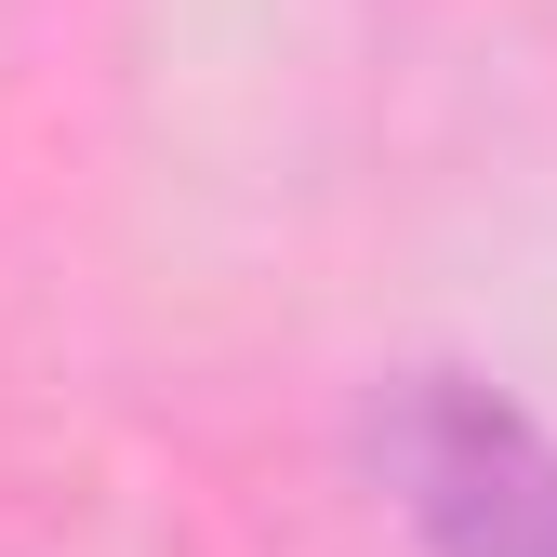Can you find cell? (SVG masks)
I'll return each mask as SVG.
<instances>
[{"mask_svg": "<svg viewBox=\"0 0 557 557\" xmlns=\"http://www.w3.org/2000/svg\"><path fill=\"white\" fill-rule=\"evenodd\" d=\"M372 465L411 557H557V425L478 372H411L372 411Z\"/></svg>", "mask_w": 557, "mask_h": 557, "instance_id": "obj_1", "label": "cell"}]
</instances>
